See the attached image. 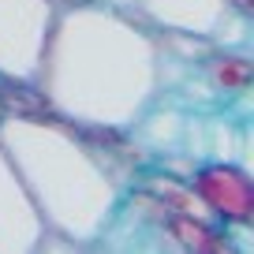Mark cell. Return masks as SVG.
<instances>
[{
  "label": "cell",
  "mask_w": 254,
  "mask_h": 254,
  "mask_svg": "<svg viewBox=\"0 0 254 254\" xmlns=\"http://www.w3.org/2000/svg\"><path fill=\"white\" fill-rule=\"evenodd\" d=\"M34 94L75 127L131 131L161 97V41L131 8L64 0L49 26Z\"/></svg>",
  "instance_id": "6da1fadb"
},
{
  "label": "cell",
  "mask_w": 254,
  "mask_h": 254,
  "mask_svg": "<svg viewBox=\"0 0 254 254\" xmlns=\"http://www.w3.org/2000/svg\"><path fill=\"white\" fill-rule=\"evenodd\" d=\"M0 146L30 190L45 232L71 239L79 251L97 247L124 206V183L101 146L45 109L4 112Z\"/></svg>",
  "instance_id": "7a4b0ae2"
},
{
  "label": "cell",
  "mask_w": 254,
  "mask_h": 254,
  "mask_svg": "<svg viewBox=\"0 0 254 254\" xmlns=\"http://www.w3.org/2000/svg\"><path fill=\"white\" fill-rule=\"evenodd\" d=\"M60 0H0V82L34 86Z\"/></svg>",
  "instance_id": "3957f363"
},
{
  "label": "cell",
  "mask_w": 254,
  "mask_h": 254,
  "mask_svg": "<svg viewBox=\"0 0 254 254\" xmlns=\"http://www.w3.org/2000/svg\"><path fill=\"white\" fill-rule=\"evenodd\" d=\"M187 183L198 194L209 221H221V224L254 221V180H251V168L247 165L209 157V161L190 168Z\"/></svg>",
  "instance_id": "277c9868"
},
{
  "label": "cell",
  "mask_w": 254,
  "mask_h": 254,
  "mask_svg": "<svg viewBox=\"0 0 254 254\" xmlns=\"http://www.w3.org/2000/svg\"><path fill=\"white\" fill-rule=\"evenodd\" d=\"M45 236L38 206L0 146V254H30Z\"/></svg>",
  "instance_id": "5b68a950"
},
{
  "label": "cell",
  "mask_w": 254,
  "mask_h": 254,
  "mask_svg": "<svg viewBox=\"0 0 254 254\" xmlns=\"http://www.w3.org/2000/svg\"><path fill=\"white\" fill-rule=\"evenodd\" d=\"M146 26L157 34H194V38H209L221 15L228 11L224 0H135L131 4Z\"/></svg>",
  "instance_id": "8992f818"
},
{
  "label": "cell",
  "mask_w": 254,
  "mask_h": 254,
  "mask_svg": "<svg viewBox=\"0 0 254 254\" xmlns=\"http://www.w3.org/2000/svg\"><path fill=\"white\" fill-rule=\"evenodd\" d=\"M206 86L213 90L217 97L232 101V97H247L254 86V60L247 49H209L206 60Z\"/></svg>",
  "instance_id": "52a82bcc"
},
{
  "label": "cell",
  "mask_w": 254,
  "mask_h": 254,
  "mask_svg": "<svg viewBox=\"0 0 254 254\" xmlns=\"http://www.w3.org/2000/svg\"><path fill=\"white\" fill-rule=\"evenodd\" d=\"M228 8H236V11H254V0H224Z\"/></svg>",
  "instance_id": "ba28073f"
},
{
  "label": "cell",
  "mask_w": 254,
  "mask_h": 254,
  "mask_svg": "<svg viewBox=\"0 0 254 254\" xmlns=\"http://www.w3.org/2000/svg\"><path fill=\"white\" fill-rule=\"evenodd\" d=\"M101 4H112V8H131L135 0H101Z\"/></svg>",
  "instance_id": "9c48e42d"
}]
</instances>
